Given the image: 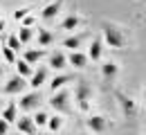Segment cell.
Segmentation results:
<instances>
[{"label": "cell", "instance_id": "1", "mask_svg": "<svg viewBox=\"0 0 146 135\" xmlns=\"http://www.w3.org/2000/svg\"><path fill=\"white\" fill-rule=\"evenodd\" d=\"M101 32H104V43H108L110 47L121 50V47L126 45V36H124V32H121L117 25H112V23H101Z\"/></svg>", "mask_w": 146, "mask_h": 135}, {"label": "cell", "instance_id": "2", "mask_svg": "<svg viewBox=\"0 0 146 135\" xmlns=\"http://www.w3.org/2000/svg\"><path fill=\"white\" fill-rule=\"evenodd\" d=\"M90 97H92L90 83H88L86 79H79L76 90H74V99H76V104H79V108H81V110H88V101H90Z\"/></svg>", "mask_w": 146, "mask_h": 135}, {"label": "cell", "instance_id": "3", "mask_svg": "<svg viewBox=\"0 0 146 135\" xmlns=\"http://www.w3.org/2000/svg\"><path fill=\"white\" fill-rule=\"evenodd\" d=\"M50 106L58 113H68L70 110V92L65 90H54V97H50Z\"/></svg>", "mask_w": 146, "mask_h": 135}, {"label": "cell", "instance_id": "4", "mask_svg": "<svg viewBox=\"0 0 146 135\" xmlns=\"http://www.w3.org/2000/svg\"><path fill=\"white\" fill-rule=\"evenodd\" d=\"M25 88H27V81H25V77L16 74V77H11L9 81H7V83H5L2 92H5V95H20Z\"/></svg>", "mask_w": 146, "mask_h": 135}, {"label": "cell", "instance_id": "5", "mask_svg": "<svg viewBox=\"0 0 146 135\" xmlns=\"http://www.w3.org/2000/svg\"><path fill=\"white\" fill-rule=\"evenodd\" d=\"M40 101H43L40 92H29V95L20 97V110H36Z\"/></svg>", "mask_w": 146, "mask_h": 135}, {"label": "cell", "instance_id": "6", "mask_svg": "<svg viewBox=\"0 0 146 135\" xmlns=\"http://www.w3.org/2000/svg\"><path fill=\"white\" fill-rule=\"evenodd\" d=\"M115 97H117V101H119V106H121V110H124V115L126 117H135L137 115V108H135V101L133 99H128L124 92H115Z\"/></svg>", "mask_w": 146, "mask_h": 135}, {"label": "cell", "instance_id": "7", "mask_svg": "<svg viewBox=\"0 0 146 135\" xmlns=\"http://www.w3.org/2000/svg\"><path fill=\"white\" fill-rule=\"evenodd\" d=\"M88 128H90L92 133H104L106 128H108V119L106 117H101V115H92V117H88Z\"/></svg>", "mask_w": 146, "mask_h": 135}, {"label": "cell", "instance_id": "8", "mask_svg": "<svg viewBox=\"0 0 146 135\" xmlns=\"http://www.w3.org/2000/svg\"><path fill=\"white\" fill-rule=\"evenodd\" d=\"M61 5H63V0H56V2H50L43 11H40V16H43V20H52L61 11Z\"/></svg>", "mask_w": 146, "mask_h": 135}, {"label": "cell", "instance_id": "9", "mask_svg": "<svg viewBox=\"0 0 146 135\" xmlns=\"http://www.w3.org/2000/svg\"><path fill=\"white\" fill-rule=\"evenodd\" d=\"M65 59L72 63L74 68H79V70L88 65V57H86V54H81V52H76V50H72V54H70V57H65Z\"/></svg>", "mask_w": 146, "mask_h": 135}, {"label": "cell", "instance_id": "10", "mask_svg": "<svg viewBox=\"0 0 146 135\" xmlns=\"http://www.w3.org/2000/svg\"><path fill=\"white\" fill-rule=\"evenodd\" d=\"M32 77H34V79L29 81V86H32V88H40V86L47 81V68H38Z\"/></svg>", "mask_w": 146, "mask_h": 135}, {"label": "cell", "instance_id": "11", "mask_svg": "<svg viewBox=\"0 0 146 135\" xmlns=\"http://www.w3.org/2000/svg\"><path fill=\"white\" fill-rule=\"evenodd\" d=\"M117 72H119V68H117V63H112V61H108V63L101 65V74H104V79H108V81H112V79L117 77Z\"/></svg>", "mask_w": 146, "mask_h": 135}, {"label": "cell", "instance_id": "12", "mask_svg": "<svg viewBox=\"0 0 146 135\" xmlns=\"http://www.w3.org/2000/svg\"><path fill=\"white\" fill-rule=\"evenodd\" d=\"M65 63H68V59H65L63 52H54V54L50 57V68H54V70H63Z\"/></svg>", "mask_w": 146, "mask_h": 135}, {"label": "cell", "instance_id": "13", "mask_svg": "<svg viewBox=\"0 0 146 135\" xmlns=\"http://www.w3.org/2000/svg\"><path fill=\"white\" fill-rule=\"evenodd\" d=\"M2 119L9 122V124L16 122V119H18V106H16V104H7L5 110H2Z\"/></svg>", "mask_w": 146, "mask_h": 135}, {"label": "cell", "instance_id": "14", "mask_svg": "<svg viewBox=\"0 0 146 135\" xmlns=\"http://www.w3.org/2000/svg\"><path fill=\"white\" fill-rule=\"evenodd\" d=\"M79 23H81V18H79L76 14H70V16H65V18H63L61 27H63L65 32H74V29L79 27Z\"/></svg>", "mask_w": 146, "mask_h": 135}, {"label": "cell", "instance_id": "15", "mask_svg": "<svg viewBox=\"0 0 146 135\" xmlns=\"http://www.w3.org/2000/svg\"><path fill=\"white\" fill-rule=\"evenodd\" d=\"M72 79H74L72 74H58L56 79H52V81H50V90L54 92V90H58V88H63L65 83H70Z\"/></svg>", "mask_w": 146, "mask_h": 135}, {"label": "cell", "instance_id": "16", "mask_svg": "<svg viewBox=\"0 0 146 135\" xmlns=\"http://www.w3.org/2000/svg\"><path fill=\"white\" fill-rule=\"evenodd\" d=\"M18 131L20 133H34L36 131V124H34V119H29V117H20L18 119Z\"/></svg>", "mask_w": 146, "mask_h": 135}, {"label": "cell", "instance_id": "17", "mask_svg": "<svg viewBox=\"0 0 146 135\" xmlns=\"http://www.w3.org/2000/svg\"><path fill=\"white\" fill-rule=\"evenodd\" d=\"M101 43H104V41H99V39L90 43V52H88V59H90V61H99V59H101V50H104Z\"/></svg>", "mask_w": 146, "mask_h": 135}, {"label": "cell", "instance_id": "18", "mask_svg": "<svg viewBox=\"0 0 146 135\" xmlns=\"http://www.w3.org/2000/svg\"><path fill=\"white\" fill-rule=\"evenodd\" d=\"M43 57H45V50H27V52L23 54V59H25L27 63H38Z\"/></svg>", "mask_w": 146, "mask_h": 135}, {"label": "cell", "instance_id": "19", "mask_svg": "<svg viewBox=\"0 0 146 135\" xmlns=\"http://www.w3.org/2000/svg\"><path fill=\"white\" fill-rule=\"evenodd\" d=\"M52 43H54V34H52V32L38 29V45H40V47H47V45H52Z\"/></svg>", "mask_w": 146, "mask_h": 135}, {"label": "cell", "instance_id": "20", "mask_svg": "<svg viewBox=\"0 0 146 135\" xmlns=\"http://www.w3.org/2000/svg\"><path fill=\"white\" fill-rule=\"evenodd\" d=\"M14 63H16V70H18L20 77H29L32 74V63H27L25 59L23 61H14Z\"/></svg>", "mask_w": 146, "mask_h": 135}, {"label": "cell", "instance_id": "21", "mask_svg": "<svg viewBox=\"0 0 146 135\" xmlns=\"http://www.w3.org/2000/svg\"><path fill=\"white\" fill-rule=\"evenodd\" d=\"M81 39H83V36H68V39L63 41V47H68V50H79Z\"/></svg>", "mask_w": 146, "mask_h": 135}, {"label": "cell", "instance_id": "22", "mask_svg": "<svg viewBox=\"0 0 146 135\" xmlns=\"http://www.w3.org/2000/svg\"><path fill=\"white\" fill-rule=\"evenodd\" d=\"M47 126H50V131H52V133H56V131L63 126V119H61L58 115H52V117H47Z\"/></svg>", "mask_w": 146, "mask_h": 135}, {"label": "cell", "instance_id": "23", "mask_svg": "<svg viewBox=\"0 0 146 135\" xmlns=\"http://www.w3.org/2000/svg\"><path fill=\"white\" fill-rule=\"evenodd\" d=\"M32 36H34L32 27H25V25H23V29H20V34H18V41L20 43H27V41H32Z\"/></svg>", "mask_w": 146, "mask_h": 135}, {"label": "cell", "instance_id": "24", "mask_svg": "<svg viewBox=\"0 0 146 135\" xmlns=\"http://www.w3.org/2000/svg\"><path fill=\"white\" fill-rule=\"evenodd\" d=\"M0 57H5L7 63H14V61H16V54H14L11 47H0Z\"/></svg>", "mask_w": 146, "mask_h": 135}, {"label": "cell", "instance_id": "25", "mask_svg": "<svg viewBox=\"0 0 146 135\" xmlns=\"http://www.w3.org/2000/svg\"><path fill=\"white\" fill-rule=\"evenodd\" d=\"M47 113H38V115H34V124H36V126H45V124H47Z\"/></svg>", "mask_w": 146, "mask_h": 135}, {"label": "cell", "instance_id": "26", "mask_svg": "<svg viewBox=\"0 0 146 135\" xmlns=\"http://www.w3.org/2000/svg\"><path fill=\"white\" fill-rule=\"evenodd\" d=\"M29 11H32V7H23V9H16V11H14V18H16V20H23L25 16H27V14H29Z\"/></svg>", "mask_w": 146, "mask_h": 135}, {"label": "cell", "instance_id": "27", "mask_svg": "<svg viewBox=\"0 0 146 135\" xmlns=\"http://www.w3.org/2000/svg\"><path fill=\"white\" fill-rule=\"evenodd\" d=\"M20 45H23V43L18 41V36H9V41H7V47H11V50L16 52V50H20Z\"/></svg>", "mask_w": 146, "mask_h": 135}, {"label": "cell", "instance_id": "28", "mask_svg": "<svg viewBox=\"0 0 146 135\" xmlns=\"http://www.w3.org/2000/svg\"><path fill=\"white\" fill-rule=\"evenodd\" d=\"M7 133H9V122H5L0 117V135H7Z\"/></svg>", "mask_w": 146, "mask_h": 135}, {"label": "cell", "instance_id": "29", "mask_svg": "<svg viewBox=\"0 0 146 135\" xmlns=\"http://www.w3.org/2000/svg\"><path fill=\"white\" fill-rule=\"evenodd\" d=\"M20 23H23L25 27H32V25H34V18H32V16H25V18L20 20Z\"/></svg>", "mask_w": 146, "mask_h": 135}, {"label": "cell", "instance_id": "30", "mask_svg": "<svg viewBox=\"0 0 146 135\" xmlns=\"http://www.w3.org/2000/svg\"><path fill=\"white\" fill-rule=\"evenodd\" d=\"M2 29H5V20L0 18V32H2Z\"/></svg>", "mask_w": 146, "mask_h": 135}, {"label": "cell", "instance_id": "31", "mask_svg": "<svg viewBox=\"0 0 146 135\" xmlns=\"http://www.w3.org/2000/svg\"><path fill=\"white\" fill-rule=\"evenodd\" d=\"M0 110H2V97H0Z\"/></svg>", "mask_w": 146, "mask_h": 135}, {"label": "cell", "instance_id": "32", "mask_svg": "<svg viewBox=\"0 0 146 135\" xmlns=\"http://www.w3.org/2000/svg\"><path fill=\"white\" fill-rule=\"evenodd\" d=\"M0 79H2V65H0Z\"/></svg>", "mask_w": 146, "mask_h": 135}, {"label": "cell", "instance_id": "33", "mask_svg": "<svg viewBox=\"0 0 146 135\" xmlns=\"http://www.w3.org/2000/svg\"><path fill=\"white\" fill-rule=\"evenodd\" d=\"M29 135H40V133H36V131H34V133H29Z\"/></svg>", "mask_w": 146, "mask_h": 135}, {"label": "cell", "instance_id": "34", "mask_svg": "<svg viewBox=\"0 0 146 135\" xmlns=\"http://www.w3.org/2000/svg\"><path fill=\"white\" fill-rule=\"evenodd\" d=\"M0 47H2V45H0Z\"/></svg>", "mask_w": 146, "mask_h": 135}, {"label": "cell", "instance_id": "35", "mask_svg": "<svg viewBox=\"0 0 146 135\" xmlns=\"http://www.w3.org/2000/svg\"><path fill=\"white\" fill-rule=\"evenodd\" d=\"M16 135H18V133H16Z\"/></svg>", "mask_w": 146, "mask_h": 135}]
</instances>
